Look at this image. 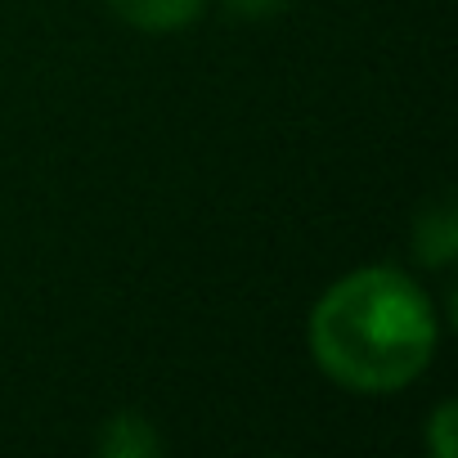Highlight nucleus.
<instances>
[{
    "label": "nucleus",
    "instance_id": "1",
    "mask_svg": "<svg viewBox=\"0 0 458 458\" xmlns=\"http://www.w3.org/2000/svg\"><path fill=\"white\" fill-rule=\"evenodd\" d=\"M440 324L418 279L395 266L342 275L310 310L315 364L355 395L404 391L436 355Z\"/></svg>",
    "mask_w": 458,
    "mask_h": 458
},
{
    "label": "nucleus",
    "instance_id": "2",
    "mask_svg": "<svg viewBox=\"0 0 458 458\" xmlns=\"http://www.w3.org/2000/svg\"><path fill=\"white\" fill-rule=\"evenodd\" d=\"M202 5H207V0H108V10H113L126 28L153 32V37H162V32H184L189 23H198Z\"/></svg>",
    "mask_w": 458,
    "mask_h": 458
},
{
    "label": "nucleus",
    "instance_id": "3",
    "mask_svg": "<svg viewBox=\"0 0 458 458\" xmlns=\"http://www.w3.org/2000/svg\"><path fill=\"white\" fill-rule=\"evenodd\" d=\"M157 449H162V440H157L153 422H144L140 413H117L99 431V454H108V458H153Z\"/></svg>",
    "mask_w": 458,
    "mask_h": 458
},
{
    "label": "nucleus",
    "instance_id": "4",
    "mask_svg": "<svg viewBox=\"0 0 458 458\" xmlns=\"http://www.w3.org/2000/svg\"><path fill=\"white\" fill-rule=\"evenodd\" d=\"M413 239H418L413 248H418V257H422L427 266H449V261H454V252H458V229H454L449 202L422 211V220H418V229H413Z\"/></svg>",
    "mask_w": 458,
    "mask_h": 458
},
{
    "label": "nucleus",
    "instance_id": "5",
    "mask_svg": "<svg viewBox=\"0 0 458 458\" xmlns=\"http://www.w3.org/2000/svg\"><path fill=\"white\" fill-rule=\"evenodd\" d=\"M454 427H458V404H454V400L436 404V413H431V422H427V445H431L436 458H454V454H458Z\"/></svg>",
    "mask_w": 458,
    "mask_h": 458
},
{
    "label": "nucleus",
    "instance_id": "6",
    "mask_svg": "<svg viewBox=\"0 0 458 458\" xmlns=\"http://www.w3.org/2000/svg\"><path fill=\"white\" fill-rule=\"evenodd\" d=\"M225 5H229L234 19H270V14L288 10L293 0H225Z\"/></svg>",
    "mask_w": 458,
    "mask_h": 458
}]
</instances>
